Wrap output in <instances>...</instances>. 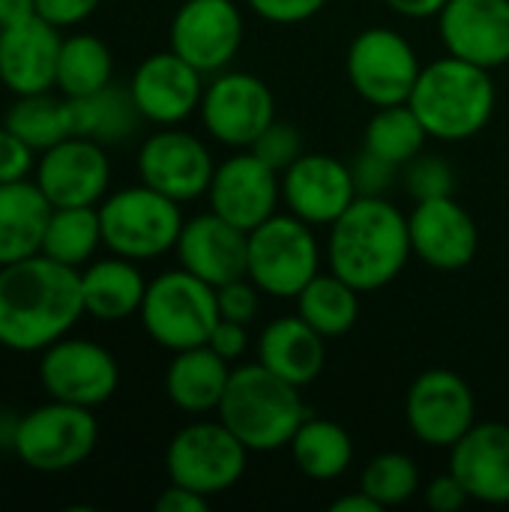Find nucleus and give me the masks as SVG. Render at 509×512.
Masks as SVG:
<instances>
[{"label":"nucleus","mask_w":509,"mask_h":512,"mask_svg":"<svg viewBox=\"0 0 509 512\" xmlns=\"http://www.w3.org/2000/svg\"><path fill=\"white\" fill-rule=\"evenodd\" d=\"M207 345H210L219 357H225L228 363H234V360H240V357L246 354V348H249V330H246V324L219 318L216 327H213V333H210V339H207Z\"/></svg>","instance_id":"obj_45"},{"label":"nucleus","mask_w":509,"mask_h":512,"mask_svg":"<svg viewBox=\"0 0 509 512\" xmlns=\"http://www.w3.org/2000/svg\"><path fill=\"white\" fill-rule=\"evenodd\" d=\"M3 126L12 129L21 141H27L36 153H42L72 135L69 99L54 90L15 96L3 117Z\"/></svg>","instance_id":"obj_34"},{"label":"nucleus","mask_w":509,"mask_h":512,"mask_svg":"<svg viewBox=\"0 0 509 512\" xmlns=\"http://www.w3.org/2000/svg\"><path fill=\"white\" fill-rule=\"evenodd\" d=\"M18 417H21V414H12V411L0 408V450H9V453H12L15 429H18Z\"/></svg>","instance_id":"obj_50"},{"label":"nucleus","mask_w":509,"mask_h":512,"mask_svg":"<svg viewBox=\"0 0 509 512\" xmlns=\"http://www.w3.org/2000/svg\"><path fill=\"white\" fill-rule=\"evenodd\" d=\"M249 150H252L261 162H267L273 171H279V174H282L285 168H291V165L306 153L300 129L291 126V123H285V120H279V117L252 141Z\"/></svg>","instance_id":"obj_38"},{"label":"nucleus","mask_w":509,"mask_h":512,"mask_svg":"<svg viewBox=\"0 0 509 512\" xmlns=\"http://www.w3.org/2000/svg\"><path fill=\"white\" fill-rule=\"evenodd\" d=\"M411 255L408 216L387 201V195H357V201L330 225L327 234L330 270L363 294L396 282Z\"/></svg>","instance_id":"obj_2"},{"label":"nucleus","mask_w":509,"mask_h":512,"mask_svg":"<svg viewBox=\"0 0 509 512\" xmlns=\"http://www.w3.org/2000/svg\"><path fill=\"white\" fill-rule=\"evenodd\" d=\"M246 21L237 0H183L171 18L168 42L204 75H216L234 63L243 48Z\"/></svg>","instance_id":"obj_13"},{"label":"nucleus","mask_w":509,"mask_h":512,"mask_svg":"<svg viewBox=\"0 0 509 512\" xmlns=\"http://www.w3.org/2000/svg\"><path fill=\"white\" fill-rule=\"evenodd\" d=\"M300 390L255 360L231 369L216 414L249 453H276L291 444L300 423L312 414Z\"/></svg>","instance_id":"obj_3"},{"label":"nucleus","mask_w":509,"mask_h":512,"mask_svg":"<svg viewBox=\"0 0 509 512\" xmlns=\"http://www.w3.org/2000/svg\"><path fill=\"white\" fill-rule=\"evenodd\" d=\"M147 294V279L138 270V261H129L123 255L93 258L87 267H81V297H84V315L102 324H117L141 312Z\"/></svg>","instance_id":"obj_26"},{"label":"nucleus","mask_w":509,"mask_h":512,"mask_svg":"<svg viewBox=\"0 0 509 512\" xmlns=\"http://www.w3.org/2000/svg\"><path fill=\"white\" fill-rule=\"evenodd\" d=\"M426 141H429V132L408 102L375 108L363 135L366 150L384 156L387 162L399 168H405L414 156H420L426 150Z\"/></svg>","instance_id":"obj_35"},{"label":"nucleus","mask_w":509,"mask_h":512,"mask_svg":"<svg viewBox=\"0 0 509 512\" xmlns=\"http://www.w3.org/2000/svg\"><path fill=\"white\" fill-rule=\"evenodd\" d=\"M489 72L492 69L453 54L423 66L408 105L417 111L429 138L456 144L489 126L498 105V90Z\"/></svg>","instance_id":"obj_4"},{"label":"nucleus","mask_w":509,"mask_h":512,"mask_svg":"<svg viewBox=\"0 0 509 512\" xmlns=\"http://www.w3.org/2000/svg\"><path fill=\"white\" fill-rule=\"evenodd\" d=\"M330 0H246V6L270 24H303L315 18Z\"/></svg>","instance_id":"obj_42"},{"label":"nucleus","mask_w":509,"mask_h":512,"mask_svg":"<svg viewBox=\"0 0 509 512\" xmlns=\"http://www.w3.org/2000/svg\"><path fill=\"white\" fill-rule=\"evenodd\" d=\"M357 201L351 165L330 153H303L282 171V204L309 225H333Z\"/></svg>","instance_id":"obj_19"},{"label":"nucleus","mask_w":509,"mask_h":512,"mask_svg":"<svg viewBox=\"0 0 509 512\" xmlns=\"http://www.w3.org/2000/svg\"><path fill=\"white\" fill-rule=\"evenodd\" d=\"M99 246H105L99 207H51L42 237V255L81 270L96 258Z\"/></svg>","instance_id":"obj_33"},{"label":"nucleus","mask_w":509,"mask_h":512,"mask_svg":"<svg viewBox=\"0 0 509 512\" xmlns=\"http://www.w3.org/2000/svg\"><path fill=\"white\" fill-rule=\"evenodd\" d=\"M396 15H405L411 21H426V18H438L441 9L447 6V0H384Z\"/></svg>","instance_id":"obj_47"},{"label":"nucleus","mask_w":509,"mask_h":512,"mask_svg":"<svg viewBox=\"0 0 509 512\" xmlns=\"http://www.w3.org/2000/svg\"><path fill=\"white\" fill-rule=\"evenodd\" d=\"M39 384L48 399L99 408L120 387L117 357L93 342L78 336H63L39 354Z\"/></svg>","instance_id":"obj_12"},{"label":"nucleus","mask_w":509,"mask_h":512,"mask_svg":"<svg viewBox=\"0 0 509 512\" xmlns=\"http://www.w3.org/2000/svg\"><path fill=\"white\" fill-rule=\"evenodd\" d=\"M405 420L420 444L450 450L477 423L474 390L453 369H426L408 387Z\"/></svg>","instance_id":"obj_14"},{"label":"nucleus","mask_w":509,"mask_h":512,"mask_svg":"<svg viewBox=\"0 0 509 512\" xmlns=\"http://www.w3.org/2000/svg\"><path fill=\"white\" fill-rule=\"evenodd\" d=\"M330 510L333 512H381L384 507H381L375 498H369L363 489H357V492H351V495H345V498H336V501L330 504Z\"/></svg>","instance_id":"obj_48"},{"label":"nucleus","mask_w":509,"mask_h":512,"mask_svg":"<svg viewBox=\"0 0 509 512\" xmlns=\"http://www.w3.org/2000/svg\"><path fill=\"white\" fill-rule=\"evenodd\" d=\"M447 54L498 69L509 63V0H447L438 15Z\"/></svg>","instance_id":"obj_21"},{"label":"nucleus","mask_w":509,"mask_h":512,"mask_svg":"<svg viewBox=\"0 0 509 512\" xmlns=\"http://www.w3.org/2000/svg\"><path fill=\"white\" fill-rule=\"evenodd\" d=\"M204 84V72H198L192 63L168 48L144 57L135 66L129 78V93L147 123L180 126L201 108Z\"/></svg>","instance_id":"obj_18"},{"label":"nucleus","mask_w":509,"mask_h":512,"mask_svg":"<svg viewBox=\"0 0 509 512\" xmlns=\"http://www.w3.org/2000/svg\"><path fill=\"white\" fill-rule=\"evenodd\" d=\"M360 297L363 291H357L351 282H345L330 270V273H318L294 300H297V315L309 327H315L324 339H339L354 330L360 318Z\"/></svg>","instance_id":"obj_31"},{"label":"nucleus","mask_w":509,"mask_h":512,"mask_svg":"<svg viewBox=\"0 0 509 512\" xmlns=\"http://www.w3.org/2000/svg\"><path fill=\"white\" fill-rule=\"evenodd\" d=\"M135 168L141 183L186 204L207 195L216 159L198 135L177 126H159L138 147Z\"/></svg>","instance_id":"obj_15"},{"label":"nucleus","mask_w":509,"mask_h":512,"mask_svg":"<svg viewBox=\"0 0 509 512\" xmlns=\"http://www.w3.org/2000/svg\"><path fill=\"white\" fill-rule=\"evenodd\" d=\"M174 252L183 270L219 288L246 276L249 234L222 219L219 213L207 210L183 222Z\"/></svg>","instance_id":"obj_22"},{"label":"nucleus","mask_w":509,"mask_h":512,"mask_svg":"<svg viewBox=\"0 0 509 512\" xmlns=\"http://www.w3.org/2000/svg\"><path fill=\"white\" fill-rule=\"evenodd\" d=\"M450 471L459 477L471 501L509 507L507 423H474L465 438L450 447Z\"/></svg>","instance_id":"obj_24"},{"label":"nucleus","mask_w":509,"mask_h":512,"mask_svg":"<svg viewBox=\"0 0 509 512\" xmlns=\"http://www.w3.org/2000/svg\"><path fill=\"white\" fill-rule=\"evenodd\" d=\"M63 30L30 15L0 30V84L12 96L45 93L57 84Z\"/></svg>","instance_id":"obj_23"},{"label":"nucleus","mask_w":509,"mask_h":512,"mask_svg":"<svg viewBox=\"0 0 509 512\" xmlns=\"http://www.w3.org/2000/svg\"><path fill=\"white\" fill-rule=\"evenodd\" d=\"M99 444L93 408L48 399L18 417L12 453L39 474H66L84 465Z\"/></svg>","instance_id":"obj_8"},{"label":"nucleus","mask_w":509,"mask_h":512,"mask_svg":"<svg viewBox=\"0 0 509 512\" xmlns=\"http://www.w3.org/2000/svg\"><path fill=\"white\" fill-rule=\"evenodd\" d=\"M114 78V54L105 39L96 33H69L63 36L60 57H57V84L54 90L81 99L99 93Z\"/></svg>","instance_id":"obj_32"},{"label":"nucleus","mask_w":509,"mask_h":512,"mask_svg":"<svg viewBox=\"0 0 509 512\" xmlns=\"http://www.w3.org/2000/svg\"><path fill=\"white\" fill-rule=\"evenodd\" d=\"M423 501H426L429 510L456 512L471 501V495L465 492L459 477L453 471H447V474H441V477H435V480H429L423 486Z\"/></svg>","instance_id":"obj_44"},{"label":"nucleus","mask_w":509,"mask_h":512,"mask_svg":"<svg viewBox=\"0 0 509 512\" xmlns=\"http://www.w3.org/2000/svg\"><path fill=\"white\" fill-rule=\"evenodd\" d=\"M84 318L81 270L30 255L0 267V345L15 354H42Z\"/></svg>","instance_id":"obj_1"},{"label":"nucleus","mask_w":509,"mask_h":512,"mask_svg":"<svg viewBox=\"0 0 509 512\" xmlns=\"http://www.w3.org/2000/svg\"><path fill=\"white\" fill-rule=\"evenodd\" d=\"M69 117H72V135L93 138L105 147L129 141L144 120L129 87H117L114 81L99 93L69 99Z\"/></svg>","instance_id":"obj_30"},{"label":"nucleus","mask_w":509,"mask_h":512,"mask_svg":"<svg viewBox=\"0 0 509 512\" xmlns=\"http://www.w3.org/2000/svg\"><path fill=\"white\" fill-rule=\"evenodd\" d=\"M51 201L33 177L0 183V267L42 252Z\"/></svg>","instance_id":"obj_28"},{"label":"nucleus","mask_w":509,"mask_h":512,"mask_svg":"<svg viewBox=\"0 0 509 512\" xmlns=\"http://www.w3.org/2000/svg\"><path fill=\"white\" fill-rule=\"evenodd\" d=\"M36 159H39V153L27 141H21L12 129L0 126V183H15V180L33 177Z\"/></svg>","instance_id":"obj_41"},{"label":"nucleus","mask_w":509,"mask_h":512,"mask_svg":"<svg viewBox=\"0 0 509 512\" xmlns=\"http://www.w3.org/2000/svg\"><path fill=\"white\" fill-rule=\"evenodd\" d=\"M198 114L213 141L249 150L252 141L276 120V99L264 78L240 69H222L204 84Z\"/></svg>","instance_id":"obj_11"},{"label":"nucleus","mask_w":509,"mask_h":512,"mask_svg":"<svg viewBox=\"0 0 509 512\" xmlns=\"http://www.w3.org/2000/svg\"><path fill=\"white\" fill-rule=\"evenodd\" d=\"M30 15H36V3L33 0H0V30L30 18Z\"/></svg>","instance_id":"obj_49"},{"label":"nucleus","mask_w":509,"mask_h":512,"mask_svg":"<svg viewBox=\"0 0 509 512\" xmlns=\"http://www.w3.org/2000/svg\"><path fill=\"white\" fill-rule=\"evenodd\" d=\"M33 3H36V15L54 24L57 30H72L84 24L102 6V0H33Z\"/></svg>","instance_id":"obj_43"},{"label":"nucleus","mask_w":509,"mask_h":512,"mask_svg":"<svg viewBox=\"0 0 509 512\" xmlns=\"http://www.w3.org/2000/svg\"><path fill=\"white\" fill-rule=\"evenodd\" d=\"M402 183L414 201L444 198L456 192V171L444 156L423 150L402 168Z\"/></svg>","instance_id":"obj_37"},{"label":"nucleus","mask_w":509,"mask_h":512,"mask_svg":"<svg viewBox=\"0 0 509 512\" xmlns=\"http://www.w3.org/2000/svg\"><path fill=\"white\" fill-rule=\"evenodd\" d=\"M327 339L309 327L300 315H282L276 321H270L261 336H258V363L267 366L273 375L297 384V387H309L327 363Z\"/></svg>","instance_id":"obj_25"},{"label":"nucleus","mask_w":509,"mask_h":512,"mask_svg":"<svg viewBox=\"0 0 509 512\" xmlns=\"http://www.w3.org/2000/svg\"><path fill=\"white\" fill-rule=\"evenodd\" d=\"M210 210L243 228L246 234L279 213L282 174L261 162L252 150L222 159L207 189Z\"/></svg>","instance_id":"obj_17"},{"label":"nucleus","mask_w":509,"mask_h":512,"mask_svg":"<svg viewBox=\"0 0 509 512\" xmlns=\"http://www.w3.org/2000/svg\"><path fill=\"white\" fill-rule=\"evenodd\" d=\"M288 450H291L300 474L315 483L339 480L354 465V441H351L348 429L327 417H315V414H309L300 423Z\"/></svg>","instance_id":"obj_29"},{"label":"nucleus","mask_w":509,"mask_h":512,"mask_svg":"<svg viewBox=\"0 0 509 512\" xmlns=\"http://www.w3.org/2000/svg\"><path fill=\"white\" fill-rule=\"evenodd\" d=\"M360 489L375 498L384 510L387 507H402L420 492V468L408 453H378L375 459L366 462Z\"/></svg>","instance_id":"obj_36"},{"label":"nucleus","mask_w":509,"mask_h":512,"mask_svg":"<svg viewBox=\"0 0 509 512\" xmlns=\"http://www.w3.org/2000/svg\"><path fill=\"white\" fill-rule=\"evenodd\" d=\"M249 465V450L222 420H195L183 426L165 450L168 480L204 498L234 489Z\"/></svg>","instance_id":"obj_9"},{"label":"nucleus","mask_w":509,"mask_h":512,"mask_svg":"<svg viewBox=\"0 0 509 512\" xmlns=\"http://www.w3.org/2000/svg\"><path fill=\"white\" fill-rule=\"evenodd\" d=\"M408 231L414 255L441 273L468 267L480 249V228L453 195L417 201L408 216Z\"/></svg>","instance_id":"obj_20"},{"label":"nucleus","mask_w":509,"mask_h":512,"mask_svg":"<svg viewBox=\"0 0 509 512\" xmlns=\"http://www.w3.org/2000/svg\"><path fill=\"white\" fill-rule=\"evenodd\" d=\"M231 378V363L219 357L210 345L174 351L165 369V393L168 402L192 417L213 414L225 396Z\"/></svg>","instance_id":"obj_27"},{"label":"nucleus","mask_w":509,"mask_h":512,"mask_svg":"<svg viewBox=\"0 0 509 512\" xmlns=\"http://www.w3.org/2000/svg\"><path fill=\"white\" fill-rule=\"evenodd\" d=\"M99 222L105 249L141 264L174 252L186 219L180 201L138 183L108 192L99 201Z\"/></svg>","instance_id":"obj_5"},{"label":"nucleus","mask_w":509,"mask_h":512,"mask_svg":"<svg viewBox=\"0 0 509 512\" xmlns=\"http://www.w3.org/2000/svg\"><path fill=\"white\" fill-rule=\"evenodd\" d=\"M351 177H354L357 195L381 198V195H387L396 186V177H402V168L363 147L357 153V159L351 162Z\"/></svg>","instance_id":"obj_39"},{"label":"nucleus","mask_w":509,"mask_h":512,"mask_svg":"<svg viewBox=\"0 0 509 512\" xmlns=\"http://www.w3.org/2000/svg\"><path fill=\"white\" fill-rule=\"evenodd\" d=\"M321 273L315 225L294 213H273L249 231L246 276L276 300H294Z\"/></svg>","instance_id":"obj_7"},{"label":"nucleus","mask_w":509,"mask_h":512,"mask_svg":"<svg viewBox=\"0 0 509 512\" xmlns=\"http://www.w3.org/2000/svg\"><path fill=\"white\" fill-rule=\"evenodd\" d=\"M0 351H3V345H0Z\"/></svg>","instance_id":"obj_51"},{"label":"nucleus","mask_w":509,"mask_h":512,"mask_svg":"<svg viewBox=\"0 0 509 512\" xmlns=\"http://www.w3.org/2000/svg\"><path fill=\"white\" fill-rule=\"evenodd\" d=\"M138 318L144 333L171 354L207 345L219 321L216 288L183 267L165 270L147 282Z\"/></svg>","instance_id":"obj_6"},{"label":"nucleus","mask_w":509,"mask_h":512,"mask_svg":"<svg viewBox=\"0 0 509 512\" xmlns=\"http://www.w3.org/2000/svg\"><path fill=\"white\" fill-rule=\"evenodd\" d=\"M210 510V498L171 483L168 489H162V495L156 498V512H207Z\"/></svg>","instance_id":"obj_46"},{"label":"nucleus","mask_w":509,"mask_h":512,"mask_svg":"<svg viewBox=\"0 0 509 512\" xmlns=\"http://www.w3.org/2000/svg\"><path fill=\"white\" fill-rule=\"evenodd\" d=\"M261 288L249 279L240 276L234 282H225L216 288V303H219V318L237 321V324H252L261 312Z\"/></svg>","instance_id":"obj_40"},{"label":"nucleus","mask_w":509,"mask_h":512,"mask_svg":"<svg viewBox=\"0 0 509 512\" xmlns=\"http://www.w3.org/2000/svg\"><path fill=\"white\" fill-rule=\"evenodd\" d=\"M33 180L51 207H99L111 189V156L105 144L69 135L39 153Z\"/></svg>","instance_id":"obj_16"},{"label":"nucleus","mask_w":509,"mask_h":512,"mask_svg":"<svg viewBox=\"0 0 509 512\" xmlns=\"http://www.w3.org/2000/svg\"><path fill=\"white\" fill-rule=\"evenodd\" d=\"M345 72L354 93L375 105H402L411 99L414 84L423 72L417 48L393 27L360 30L345 57Z\"/></svg>","instance_id":"obj_10"}]
</instances>
